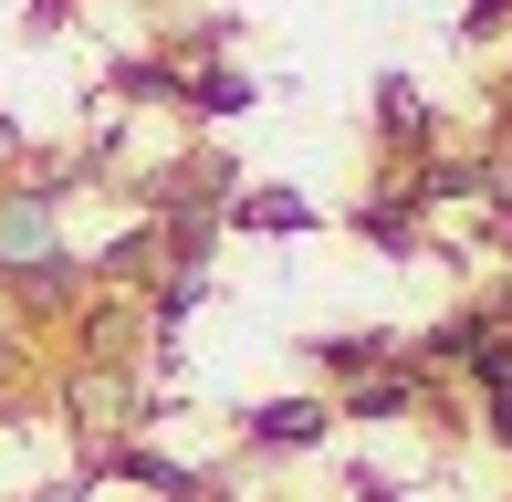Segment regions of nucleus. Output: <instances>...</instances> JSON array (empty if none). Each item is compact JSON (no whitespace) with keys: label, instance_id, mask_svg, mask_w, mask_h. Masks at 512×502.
Segmentation results:
<instances>
[{"label":"nucleus","instance_id":"obj_1","mask_svg":"<svg viewBox=\"0 0 512 502\" xmlns=\"http://www.w3.org/2000/svg\"><path fill=\"white\" fill-rule=\"evenodd\" d=\"M241 429H251L262 450H314L324 429H335V408H324V398H262V408H251Z\"/></svg>","mask_w":512,"mask_h":502},{"label":"nucleus","instance_id":"obj_9","mask_svg":"<svg viewBox=\"0 0 512 502\" xmlns=\"http://www.w3.org/2000/svg\"><path fill=\"white\" fill-rule=\"evenodd\" d=\"M502 21H512V0H471V11H460V32L481 42V32H502Z\"/></svg>","mask_w":512,"mask_h":502},{"label":"nucleus","instance_id":"obj_3","mask_svg":"<svg viewBox=\"0 0 512 502\" xmlns=\"http://www.w3.org/2000/svg\"><path fill=\"white\" fill-rule=\"evenodd\" d=\"M178 95H189V105H199V116H241V105H251V95H262V84H251V74H241V63H199V74H178Z\"/></svg>","mask_w":512,"mask_h":502},{"label":"nucleus","instance_id":"obj_8","mask_svg":"<svg viewBox=\"0 0 512 502\" xmlns=\"http://www.w3.org/2000/svg\"><path fill=\"white\" fill-rule=\"evenodd\" d=\"M115 95H126V105H168L178 95V63H115Z\"/></svg>","mask_w":512,"mask_h":502},{"label":"nucleus","instance_id":"obj_4","mask_svg":"<svg viewBox=\"0 0 512 502\" xmlns=\"http://www.w3.org/2000/svg\"><path fill=\"white\" fill-rule=\"evenodd\" d=\"M314 367H335V377H377V367H398V346H387V335H314Z\"/></svg>","mask_w":512,"mask_h":502},{"label":"nucleus","instance_id":"obj_5","mask_svg":"<svg viewBox=\"0 0 512 502\" xmlns=\"http://www.w3.org/2000/svg\"><path fill=\"white\" fill-rule=\"evenodd\" d=\"M356 231L377 241V251H418V199H366Z\"/></svg>","mask_w":512,"mask_h":502},{"label":"nucleus","instance_id":"obj_10","mask_svg":"<svg viewBox=\"0 0 512 502\" xmlns=\"http://www.w3.org/2000/svg\"><path fill=\"white\" fill-rule=\"evenodd\" d=\"M63 11H74V0H32V32H63Z\"/></svg>","mask_w":512,"mask_h":502},{"label":"nucleus","instance_id":"obj_6","mask_svg":"<svg viewBox=\"0 0 512 502\" xmlns=\"http://www.w3.org/2000/svg\"><path fill=\"white\" fill-rule=\"evenodd\" d=\"M115 471H126V482H147V492H168V502H199V492H209L199 471H178V461H157V450H126V461H115Z\"/></svg>","mask_w":512,"mask_h":502},{"label":"nucleus","instance_id":"obj_2","mask_svg":"<svg viewBox=\"0 0 512 502\" xmlns=\"http://www.w3.org/2000/svg\"><path fill=\"white\" fill-rule=\"evenodd\" d=\"M220 220H241V231H314V199H293V189H230Z\"/></svg>","mask_w":512,"mask_h":502},{"label":"nucleus","instance_id":"obj_7","mask_svg":"<svg viewBox=\"0 0 512 502\" xmlns=\"http://www.w3.org/2000/svg\"><path fill=\"white\" fill-rule=\"evenodd\" d=\"M377 136H429V105H418V84H408V74H387V84H377Z\"/></svg>","mask_w":512,"mask_h":502}]
</instances>
